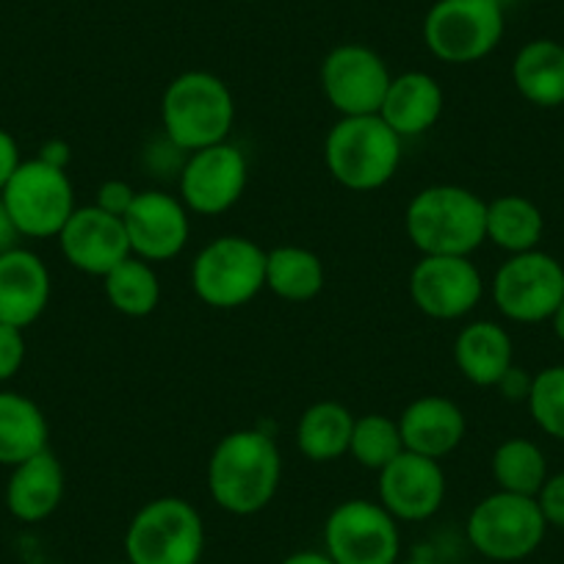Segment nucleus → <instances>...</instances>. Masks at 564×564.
Returning a JSON list of instances; mask_svg holds the SVG:
<instances>
[{"label":"nucleus","instance_id":"16","mask_svg":"<svg viewBox=\"0 0 564 564\" xmlns=\"http://www.w3.org/2000/svg\"><path fill=\"white\" fill-rule=\"evenodd\" d=\"M446 490L441 459L404 452L388 468L379 470L377 501L399 523H423L441 512Z\"/></svg>","mask_w":564,"mask_h":564},{"label":"nucleus","instance_id":"14","mask_svg":"<svg viewBox=\"0 0 564 564\" xmlns=\"http://www.w3.org/2000/svg\"><path fill=\"white\" fill-rule=\"evenodd\" d=\"M322 91L340 117L379 113L393 80L388 64L366 45H338L322 62Z\"/></svg>","mask_w":564,"mask_h":564},{"label":"nucleus","instance_id":"36","mask_svg":"<svg viewBox=\"0 0 564 564\" xmlns=\"http://www.w3.org/2000/svg\"><path fill=\"white\" fill-rule=\"evenodd\" d=\"M531 379H534V377H529L523 368L512 366L507 373H503V379L496 384V388L501 390L503 399L525 401V399H529V393H531Z\"/></svg>","mask_w":564,"mask_h":564},{"label":"nucleus","instance_id":"6","mask_svg":"<svg viewBox=\"0 0 564 564\" xmlns=\"http://www.w3.org/2000/svg\"><path fill=\"white\" fill-rule=\"evenodd\" d=\"M547 534L545 514L531 496L496 490L481 498L465 520V536L490 562H523Z\"/></svg>","mask_w":564,"mask_h":564},{"label":"nucleus","instance_id":"8","mask_svg":"<svg viewBox=\"0 0 564 564\" xmlns=\"http://www.w3.org/2000/svg\"><path fill=\"white\" fill-rule=\"evenodd\" d=\"M501 40V0H437L423 20V42L443 64L481 62Z\"/></svg>","mask_w":564,"mask_h":564},{"label":"nucleus","instance_id":"5","mask_svg":"<svg viewBox=\"0 0 564 564\" xmlns=\"http://www.w3.org/2000/svg\"><path fill=\"white\" fill-rule=\"evenodd\" d=\"M203 553V514L186 498H153L130 518L124 529L128 564H199Z\"/></svg>","mask_w":564,"mask_h":564},{"label":"nucleus","instance_id":"4","mask_svg":"<svg viewBox=\"0 0 564 564\" xmlns=\"http://www.w3.org/2000/svg\"><path fill=\"white\" fill-rule=\"evenodd\" d=\"M401 141L379 113L340 117L324 139V164L333 181L349 192H377L399 172Z\"/></svg>","mask_w":564,"mask_h":564},{"label":"nucleus","instance_id":"31","mask_svg":"<svg viewBox=\"0 0 564 564\" xmlns=\"http://www.w3.org/2000/svg\"><path fill=\"white\" fill-rule=\"evenodd\" d=\"M525 404H529L531 421L547 437L564 441V366H547L536 371Z\"/></svg>","mask_w":564,"mask_h":564},{"label":"nucleus","instance_id":"32","mask_svg":"<svg viewBox=\"0 0 564 564\" xmlns=\"http://www.w3.org/2000/svg\"><path fill=\"white\" fill-rule=\"evenodd\" d=\"M25 329L0 324V384L20 373L25 362Z\"/></svg>","mask_w":564,"mask_h":564},{"label":"nucleus","instance_id":"21","mask_svg":"<svg viewBox=\"0 0 564 564\" xmlns=\"http://www.w3.org/2000/svg\"><path fill=\"white\" fill-rule=\"evenodd\" d=\"M443 106H446V95H443L437 78L421 73V69H412V73H401L390 80L379 117L401 139H415V135L430 133L441 122Z\"/></svg>","mask_w":564,"mask_h":564},{"label":"nucleus","instance_id":"20","mask_svg":"<svg viewBox=\"0 0 564 564\" xmlns=\"http://www.w3.org/2000/svg\"><path fill=\"white\" fill-rule=\"evenodd\" d=\"M67 479L56 454L45 448L36 457L14 465L7 481V509L20 523H42L62 507Z\"/></svg>","mask_w":564,"mask_h":564},{"label":"nucleus","instance_id":"1","mask_svg":"<svg viewBox=\"0 0 564 564\" xmlns=\"http://www.w3.org/2000/svg\"><path fill=\"white\" fill-rule=\"evenodd\" d=\"M205 481L214 503L227 514L249 518L263 512L280 490V446L263 430L227 432L210 452Z\"/></svg>","mask_w":564,"mask_h":564},{"label":"nucleus","instance_id":"25","mask_svg":"<svg viewBox=\"0 0 564 564\" xmlns=\"http://www.w3.org/2000/svg\"><path fill=\"white\" fill-rule=\"evenodd\" d=\"M355 412L340 401H316L296 421L294 441L305 459L316 465L338 463L349 454Z\"/></svg>","mask_w":564,"mask_h":564},{"label":"nucleus","instance_id":"28","mask_svg":"<svg viewBox=\"0 0 564 564\" xmlns=\"http://www.w3.org/2000/svg\"><path fill=\"white\" fill-rule=\"evenodd\" d=\"M102 294L108 305L128 318H144L159 311L161 280L159 271L148 260L130 254L128 260L102 276Z\"/></svg>","mask_w":564,"mask_h":564},{"label":"nucleus","instance_id":"27","mask_svg":"<svg viewBox=\"0 0 564 564\" xmlns=\"http://www.w3.org/2000/svg\"><path fill=\"white\" fill-rule=\"evenodd\" d=\"M542 232H545V216L529 197L503 194L487 203L485 236L501 252L520 254L540 249Z\"/></svg>","mask_w":564,"mask_h":564},{"label":"nucleus","instance_id":"38","mask_svg":"<svg viewBox=\"0 0 564 564\" xmlns=\"http://www.w3.org/2000/svg\"><path fill=\"white\" fill-rule=\"evenodd\" d=\"M36 159H42V161H47V164H53V166H62V170H67V164H69V148L67 144H64V141H47L45 148H42V153L36 155Z\"/></svg>","mask_w":564,"mask_h":564},{"label":"nucleus","instance_id":"17","mask_svg":"<svg viewBox=\"0 0 564 564\" xmlns=\"http://www.w3.org/2000/svg\"><path fill=\"white\" fill-rule=\"evenodd\" d=\"M58 247L73 269L89 276H106L133 254L124 219L106 214L95 203L75 208L64 230L58 232Z\"/></svg>","mask_w":564,"mask_h":564},{"label":"nucleus","instance_id":"13","mask_svg":"<svg viewBox=\"0 0 564 564\" xmlns=\"http://www.w3.org/2000/svg\"><path fill=\"white\" fill-rule=\"evenodd\" d=\"M249 183V161L241 148L221 141L188 153L177 175L181 199L194 216H221L238 205Z\"/></svg>","mask_w":564,"mask_h":564},{"label":"nucleus","instance_id":"30","mask_svg":"<svg viewBox=\"0 0 564 564\" xmlns=\"http://www.w3.org/2000/svg\"><path fill=\"white\" fill-rule=\"evenodd\" d=\"M404 452L406 448L404 441H401L399 417L382 415V412H368V415L355 417L349 454L360 468L379 474Z\"/></svg>","mask_w":564,"mask_h":564},{"label":"nucleus","instance_id":"33","mask_svg":"<svg viewBox=\"0 0 564 564\" xmlns=\"http://www.w3.org/2000/svg\"><path fill=\"white\" fill-rule=\"evenodd\" d=\"M135 194L139 192H135L128 181H119V177H113V181L100 183V188H97V194H95V205L97 208L106 210V214H113V216H119V219H124V214H128L130 205H133Z\"/></svg>","mask_w":564,"mask_h":564},{"label":"nucleus","instance_id":"29","mask_svg":"<svg viewBox=\"0 0 564 564\" xmlns=\"http://www.w3.org/2000/svg\"><path fill=\"white\" fill-rule=\"evenodd\" d=\"M490 470L498 490L531 498H536V492L551 476L542 448L525 437H509V441L498 443L490 459Z\"/></svg>","mask_w":564,"mask_h":564},{"label":"nucleus","instance_id":"12","mask_svg":"<svg viewBox=\"0 0 564 564\" xmlns=\"http://www.w3.org/2000/svg\"><path fill=\"white\" fill-rule=\"evenodd\" d=\"M410 300L435 322H459L481 305L485 276L470 258L421 254L406 280Z\"/></svg>","mask_w":564,"mask_h":564},{"label":"nucleus","instance_id":"40","mask_svg":"<svg viewBox=\"0 0 564 564\" xmlns=\"http://www.w3.org/2000/svg\"><path fill=\"white\" fill-rule=\"evenodd\" d=\"M551 327H553V335H556V338L564 344V300H562V305L556 307V313L551 316Z\"/></svg>","mask_w":564,"mask_h":564},{"label":"nucleus","instance_id":"15","mask_svg":"<svg viewBox=\"0 0 564 564\" xmlns=\"http://www.w3.org/2000/svg\"><path fill=\"white\" fill-rule=\"evenodd\" d=\"M130 252L148 263L175 260L192 238V214L181 197H172L161 188L135 194L133 205L124 214Z\"/></svg>","mask_w":564,"mask_h":564},{"label":"nucleus","instance_id":"10","mask_svg":"<svg viewBox=\"0 0 564 564\" xmlns=\"http://www.w3.org/2000/svg\"><path fill=\"white\" fill-rule=\"evenodd\" d=\"M0 199L23 238H58L78 208L67 170L42 159L23 161Z\"/></svg>","mask_w":564,"mask_h":564},{"label":"nucleus","instance_id":"22","mask_svg":"<svg viewBox=\"0 0 564 564\" xmlns=\"http://www.w3.org/2000/svg\"><path fill=\"white\" fill-rule=\"evenodd\" d=\"M457 371L476 388H496L514 366V344L507 327L498 322H470L454 338Z\"/></svg>","mask_w":564,"mask_h":564},{"label":"nucleus","instance_id":"34","mask_svg":"<svg viewBox=\"0 0 564 564\" xmlns=\"http://www.w3.org/2000/svg\"><path fill=\"white\" fill-rule=\"evenodd\" d=\"M536 503H540L542 514H545L547 529H562L564 531V470L562 474L547 476L542 490L536 492Z\"/></svg>","mask_w":564,"mask_h":564},{"label":"nucleus","instance_id":"24","mask_svg":"<svg viewBox=\"0 0 564 564\" xmlns=\"http://www.w3.org/2000/svg\"><path fill=\"white\" fill-rule=\"evenodd\" d=\"M512 84L531 106H564V45L553 40L525 42L512 62Z\"/></svg>","mask_w":564,"mask_h":564},{"label":"nucleus","instance_id":"9","mask_svg":"<svg viewBox=\"0 0 564 564\" xmlns=\"http://www.w3.org/2000/svg\"><path fill=\"white\" fill-rule=\"evenodd\" d=\"M490 296L507 322H551L564 300V265L542 249L509 254L492 274Z\"/></svg>","mask_w":564,"mask_h":564},{"label":"nucleus","instance_id":"37","mask_svg":"<svg viewBox=\"0 0 564 564\" xmlns=\"http://www.w3.org/2000/svg\"><path fill=\"white\" fill-rule=\"evenodd\" d=\"M20 232H18V227H14V221H12V216H9V210H7V205H3V199H0V254L3 252H9V249H14V247H20Z\"/></svg>","mask_w":564,"mask_h":564},{"label":"nucleus","instance_id":"3","mask_svg":"<svg viewBox=\"0 0 564 564\" xmlns=\"http://www.w3.org/2000/svg\"><path fill=\"white\" fill-rule=\"evenodd\" d=\"M236 124V97L214 73L188 69L170 80L161 97V128L183 153L214 148L230 139Z\"/></svg>","mask_w":564,"mask_h":564},{"label":"nucleus","instance_id":"2","mask_svg":"<svg viewBox=\"0 0 564 564\" xmlns=\"http://www.w3.org/2000/svg\"><path fill=\"white\" fill-rule=\"evenodd\" d=\"M487 203L476 192L454 183L426 186L406 203L404 230L421 254L470 258L485 236Z\"/></svg>","mask_w":564,"mask_h":564},{"label":"nucleus","instance_id":"18","mask_svg":"<svg viewBox=\"0 0 564 564\" xmlns=\"http://www.w3.org/2000/svg\"><path fill=\"white\" fill-rule=\"evenodd\" d=\"M51 269L36 252L14 247L0 254V324L25 329L51 305Z\"/></svg>","mask_w":564,"mask_h":564},{"label":"nucleus","instance_id":"7","mask_svg":"<svg viewBox=\"0 0 564 564\" xmlns=\"http://www.w3.org/2000/svg\"><path fill=\"white\" fill-rule=\"evenodd\" d=\"M192 289L214 311H238L265 289V249L247 236H219L192 263Z\"/></svg>","mask_w":564,"mask_h":564},{"label":"nucleus","instance_id":"35","mask_svg":"<svg viewBox=\"0 0 564 564\" xmlns=\"http://www.w3.org/2000/svg\"><path fill=\"white\" fill-rule=\"evenodd\" d=\"M23 159H20V144L9 130L0 128V192L7 188V183L12 181L14 172L20 170Z\"/></svg>","mask_w":564,"mask_h":564},{"label":"nucleus","instance_id":"11","mask_svg":"<svg viewBox=\"0 0 564 564\" xmlns=\"http://www.w3.org/2000/svg\"><path fill=\"white\" fill-rule=\"evenodd\" d=\"M324 551L335 564H399V520L379 501H340L324 520Z\"/></svg>","mask_w":564,"mask_h":564},{"label":"nucleus","instance_id":"41","mask_svg":"<svg viewBox=\"0 0 564 564\" xmlns=\"http://www.w3.org/2000/svg\"><path fill=\"white\" fill-rule=\"evenodd\" d=\"M399 564H443V562H437V558H406V562H399Z\"/></svg>","mask_w":564,"mask_h":564},{"label":"nucleus","instance_id":"39","mask_svg":"<svg viewBox=\"0 0 564 564\" xmlns=\"http://www.w3.org/2000/svg\"><path fill=\"white\" fill-rule=\"evenodd\" d=\"M280 564H335V558L327 551H296L289 553Z\"/></svg>","mask_w":564,"mask_h":564},{"label":"nucleus","instance_id":"26","mask_svg":"<svg viewBox=\"0 0 564 564\" xmlns=\"http://www.w3.org/2000/svg\"><path fill=\"white\" fill-rule=\"evenodd\" d=\"M327 285L324 260L313 249L285 243L265 252V289L282 302H311Z\"/></svg>","mask_w":564,"mask_h":564},{"label":"nucleus","instance_id":"19","mask_svg":"<svg viewBox=\"0 0 564 564\" xmlns=\"http://www.w3.org/2000/svg\"><path fill=\"white\" fill-rule=\"evenodd\" d=\"M404 448L430 459H443L457 452L468 432L463 406L446 395H421L399 415Z\"/></svg>","mask_w":564,"mask_h":564},{"label":"nucleus","instance_id":"23","mask_svg":"<svg viewBox=\"0 0 564 564\" xmlns=\"http://www.w3.org/2000/svg\"><path fill=\"white\" fill-rule=\"evenodd\" d=\"M47 443L51 426L42 406L18 390H0V465L14 468L51 448Z\"/></svg>","mask_w":564,"mask_h":564},{"label":"nucleus","instance_id":"42","mask_svg":"<svg viewBox=\"0 0 564 564\" xmlns=\"http://www.w3.org/2000/svg\"><path fill=\"white\" fill-rule=\"evenodd\" d=\"M501 3H503V0H501Z\"/></svg>","mask_w":564,"mask_h":564}]
</instances>
